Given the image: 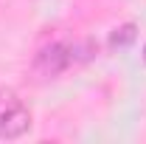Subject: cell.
Returning a JSON list of instances; mask_svg holds the SVG:
<instances>
[{
  "mask_svg": "<svg viewBox=\"0 0 146 144\" xmlns=\"http://www.w3.org/2000/svg\"><path fill=\"white\" fill-rule=\"evenodd\" d=\"M143 59H146V48H143Z\"/></svg>",
  "mask_w": 146,
  "mask_h": 144,
  "instance_id": "277c9868",
  "label": "cell"
},
{
  "mask_svg": "<svg viewBox=\"0 0 146 144\" xmlns=\"http://www.w3.org/2000/svg\"><path fill=\"white\" fill-rule=\"evenodd\" d=\"M70 62H73V48L62 45V42H51V45H45V48L36 54V59H34L36 71L45 73V76H56V73H62Z\"/></svg>",
  "mask_w": 146,
  "mask_h": 144,
  "instance_id": "7a4b0ae2",
  "label": "cell"
},
{
  "mask_svg": "<svg viewBox=\"0 0 146 144\" xmlns=\"http://www.w3.org/2000/svg\"><path fill=\"white\" fill-rule=\"evenodd\" d=\"M31 127V113L14 88H0V139H20Z\"/></svg>",
  "mask_w": 146,
  "mask_h": 144,
  "instance_id": "6da1fadb",
  "label": "cell"
},
{
  "mask_svg": "<svg viewBox=\"0 0 146 144\" xmlns=\"http://www.w3.org/2000/svg\"><path fill=\"white\" fill-rule=\"evenodd\" d=\"M135 37H138V26H135V23H127V26H121V28L112 31L110 42L118 45V48H124V45H132V42H135Z\"/></svg>",
  "mask_w": 146,
  "mask_h": 144,
  "instance_id": "3957f363",
  "label": "cell"
}]
</instances>
